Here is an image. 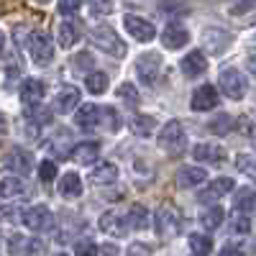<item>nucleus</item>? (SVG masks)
I'll list each match as a JSON object with an SVG mask.
<instances>
[{"label": "nucleus", "mask_w": 256, "mask_h": 256, "mask_svg": "<svg viewBox=\"0 0 256 256\" xmlns=\"http://www.w3.org/2000/svg\"><path fill=\"white\" fill-rule=\"evenodd\" d=\"M88 36H90V41L100 49V52H105V54H110V56H116V59H120V56H126V44H123V38L110 28V26H92L90 31H88Z\"/></svg>", "instance_id": "obj_1"}, {"label": "nucleus", "mask_w": 256, "mask_h": 256, "mask_svg": "<svg viewBox=\"0 0 256 256\" xmlns=\"http://www.w3.org/2000/svg\"><path fill=\"white\" fill-rule=\"evenodd\" d=\"M159 146L169 156H180L187 146V136H184V128L180 120H169L162 131H159Z\"/></svg>", "instance_id": "obj_2"}, {"label": "nucleus", "mask_w": 256, "mask_h": 256, "mask_svg": "<svg viewBox=\"0 0 256 256\" xmlns=\"http://www.w3.org/2000/svg\"><path fill=\"white\" fill-rule=\"evenodd\" d=\"M20 220H24V226L34 233H46V230L54 228V212L46 205H34L20 216Z\"/></svg>", "instance_id": "obj_3"}, {"label": "nucleus", "mask_w": 256, "mask_h": 256, "mask_svg": "<svg viewBox=\"0 0 256 256\" xmlns=\"http://www.w3.org/2000/svg\"><path fill=\"white\" fill-rule=\"evenodd\" d=\"M154 226H156V233H159L162 238L177 236V233L182 230V216H180V210L172 208V205H164V208L156 212Z\"/></svg>", "instance_id": "obj_4"}, {"label": "nucleus", "mask_w": 256, "mask_h": 256, "mask_svg": "<svg viewBox=\"0 0 256 256\" xmlns=\"http://www.w3.org/2000/svg\"><path fill=\"white\" fill-rule=\"evenodd\" d=\"M218 84H220V92L230 100H244L246 98V77L238 72V70H223L220 77H218Z\"/></svg>", "instance_id": "obj_5"}, {"label": "nucleus", "mask_w": 256, "mask_h": 256, "mask_svg": "<svg viewBox=\"0 0 256 256\" xmlns=\"http://www.w3.org/2000/svg\"><path fill=\"white\" fill-rule=\"evenodd\" d=\"M31 59L36 67H46L54 59V41L46 31H34L31 34Z\"/></svg>", "instance_id": "obj_6"}, {"label": "nucleus", "mask_w": 256, "mask_h": 256, "mask_svg": "<svg viewBox=\"0 0 256 256\" xmlns=\"http://www.w3.org/2000/svg\"><path fill=\"white\" fill-rule=\"evenodd\" d=\"M136 74L144 84H156L159 74H162V56L148 52V54H141L136 59Z\"/></svg>", "instance_id": "obj_7"}, {"label": "nucleus", "mask_w": 256, "mask_h": 256, "mask_svg": "<svg viewBox=\"0 0 256 256\" xmlns=\"http://www.w3.org/2000/svg\"><path fill=\"white\" fill-rule=\"evenodd\" d=\"M123 26H126L128 34H131V38L141 41V44H148V41H154V38H156V28H154V24H152V20L138 18V16H126V18H123Z\"/></svg>", "instance_id": "obj_8"}, {"label": "nucleus", "mask_w": 256, "mask_h": 256, "mask_svg": "<svg viewBox=\"0 0 256 256\" xmlns=\"http://www.w3.org/2000/svg\"><path fill=\"white\" fill-rule=\"evenodd\" d=\"M218 90L212 84H200V88L192 92V100H190V108L198 110V113H208L212 108H218Z\"/></svg>", "instance_id": "obj_9"}, {"label": "nucleus", "mask_w": 256, "mask_h": 256, "mask_svg": "<svg viewBox=\"0 0 256 256\" xmlns=\"http://www.w3.org/2000/svg\"><path fill=\"white\" fill-rule=\"evenodd\" d=\"M98 226H100V230H102V233H108V236H113V238H123L126 233L131 230V226H128L126 216H120V212H116V210L102 212Z\"/></svg>", "instance_id": "obj_10"}, {"label": "nucleus", "mask_w": 256, "mask_h": 256, "mask_svg": "<svg viewBox=\"0 0 256 256\" xmlns=\"http://www.w3.org/2000/svg\"><path fill=\"white\" fill-rule=\"evenodd\" d=\"M233 190V180L230 177H218V180H212L200 195H198V200L202 202V205H208V202H218L223 195H228V192Z\"/></svg>", "instance_id": "obj_11"}, {"label": "nucleus", "mask_w": 256, "mask_h": 256, "mask_svg": "<svg viewBox=\"0 0 256 256\" xmlns=\"http://www.w3.org/2000/svg\"><path fill=\"white\" fill-rule=\"evenodd\" d=\"M190 41V31L182 26V24H169L164 31H162V44L164 49H182Z\"/></svg>", "instance_id": "obj_12"}, {"label": "nucleus", "mask_w": 256, "mask_h": 256, "mask_svg": "<svg viewBox=\"0 0 256 256\" xmlns=\"http://www.w3.org/2000/svg\"><path fill=\"white\" fill-rule=\"evenodd\" d=\"M192 156L198 162H205V164H223L226 162V148L218 146V144H198L192 148Z\"/></svg>", "instance_id": "obj_13"}, {"label": "nucleus", "mask_w": 256, "mask_h": 256, "mask_svg": "<svg viewBox=\"0 0 256 256\" xmlns=\"http://www.w3.org/2000/svg\"><path fill=\"white\" fill-rule=\"evenodd\" d=\"M74 123L82 128V131H95V128L100 126V108H98L95 102L80 105L77 116H74Z\"/></svg>", "instance_id": "obj_14"}, {"label": "nucleus", "mask_w": 256, "mask_h": 256, "mask_svg": "<svg viewBox=\"0 0 256 256\" xmlns=\"http://www.w3.org/2000/svg\"><path fill=\"white\" fill-rule=\"evenodd\" d=\"M182 72H184V77H200V74H205V70H208V56L202 54V52H190V54H184V59H182Z\"/></svg>", "instance_id": "obj_15"}, {"label": "nucleus", "mask_w": 256, "mask_h": 256, "mask_svg": "<svg viewBox=\"0 0 256 256\" xmlns=\"http://www.w3.org/2000/svg\"><path fill=\"white\" fill-rule=\"evenodd\" d=\"M6 164L13 169V172H18V174H28L31 169H34V156L26 152V148L16 146V148H10V154H8Z\"/></svg>", "instance_id": "obj_16"}, {"label": "nucleus", "mask_w": 256, "mask_h": 256, "mask_svg": "<svg viewBox=\"0 0 256 256\" xmlns=\"http://www.w3.org/2000/svg\"><path fill=\"white\" fill-rule=\"evenodd\" d=\"M208 180V172L202 166H182L177 172V184L182 190H190V187H198Z\"/></svg>", "instance_id": "obj_17"}, {"label": "nucleus", "mask_w": 256, "mask_h": 256, "mask_svg": "<svg viewBox=\"0 0 256 256\" xmlns=\"http://www.w3.org/2000/svg\"><path fill=\"white\" fill-rule=\"evenodd\" d=\"M77 102H80V90L74 88V84H64V88L56 92L54 108L59 113H70L72 108H77Z\"/></svg>", "instance_id": "obj_18"}, {"label": "nucleus", "mask_w": 256, "mask_h": 256, "mask_svg": "<svg viewBox=\"0 0 256 256\" xmlns=\"http://www.w3.org/2000/svg\"><path fill=\"white\" fill-rule=\"evenodd\" d=\"M98 156H100V146L95 144V141H84V144H77L74 148H72V159L77 162V164H95L98 162Z\"/></svg>", "instance_id": "obj_19"}, {"label": "nucleus", "mask_w": 256, "mask_h": 256, "mask_svg": "<svg viewBox=\"0 0 256 256\" xmlns=\"http://www.w3.org/2000/svg\"><path fill=\"white\" fill-rule=\"evenodd\" d=\"M228 44H230V36L226 31H220V28H208L205 31V46L210 49V54L220 56L228 49Z\"/></svg>", "instance_id": "obj_20"}, {"label": "nucleus", "mask_w": 256, "mask_h": 256, "mask_svg": "<svg viewBox=\"0 0 256 256\" xmlns=\"http://www.w3.org/2000/svg\"><path fill=\"white\" fill-rule=\"evenodd\" d=\"M59 195L67 198V200H74L82 195V180L77 172H67L62 174V182H59Z\"/></svg>", "instance_id": "obj_21"}, {"label": "nucleus", "mask_w": 256, "mask_h": 256, "mask_svg": "<svg viewBox=\"0 0 256 256\" xmlns=\"http://www.w3.org/2000/svg\"><path fill=\"white\" fill-rule=\"evenodd\" d=\"M24 192H26V184L20 177H3L0 180V198L18 200V198H24Z\"/></svg>", "instance_id": "obj_22"}, {"label": "nucleus", "mask_w": 256, "mask_h": 256, "mask_svg": "<svg viewBox=\"0 0 256 256\" xmlns=\"http://www.w3.org/2000/svg\"><path fill=\"white\" fill-rule=\"evenodd\" d=\"M56 41H59V46H64V49L74 46L80 41V28L72 24V20H62V24L56 26Z\"/></svg>", "instance_id": "obj_23"}, {"label": "nucleus", "mask_w": 256, "mask_h": 256, "mask_svg": "<svg viewBox=\"0 0 256 256\" xmlns=\"http://www.w3.org/2000/svg\"><path fill=\"white\" fill-rule=\"evenodd\" d=\"M20 100H24L26 105H38L41 100H44V84H41L38 80H26L24 84H20Z\"/></svg>", "instance_id": "obj_24"}, {"label": "nucleus", "mask_w": 256, "mask_h": 256, "mask_svg": "<svg viewBox=\"0 0 256 256\" xmlns=\"http://www.w3.org/2000/svg\"><path fill=\"white\" fill-rule=\"evenodd\" d=\"M128 126H131V131L136 134V136H141V138H146V136H152L154 134V128H156V118L154 116H131V120H128Z\"/></svg>", "instance_id": "obj_25"}, {"label": "nucleus", "mask_w": 256, "mask_h": 256, "mask_svg": "<svg viewBox=\"0 0 256 256\" xmlns=\"http://www.w3.org/2000/svg\"><path fill=\"white\" fill-rule=\"evenodd\" d=\"M233 205H236V210H244V212H256V190L238 187L236 198H233Z\"/></svg>", "instance_id": "obj_26"}, {"label": "nucleus", "mask_w": 256, "mask_h": 256, "mask_svg": "<svg viewBox=\"0 0 256 256\" xmlns=\"http://www.w3.org/2000/svg\"><path fill=\"white\" fill-rule=\"evenodd\" d=\"M223 218H226V210H223L220 205H212V208L202 210L200 223H202V228H205V230H216V228H220V226H223Z\"/></svg>", "instance_id": "obj_27"}, {"label": "nucleus", "mask_w": 256, "mask_h": 256, "mask_svg": "<svg viewBox=\"0 0 256 256\" xmlns=\"http://www.w3.org/2000/svg\"><path fill=\"white\" fill-rule=\"evenodd\" d=\"M116 177H118V166H116L113 162H105V164L95 166V172L90 174V180H92L95 184H113Z\"/></svg>", "instance_id": "obj_28"}, {"label": "nucleus", "mask_w": 256, "mask_h": 256, "mask_svg": "<svg viewBox=\"0 0 256 256\" xmlns=\"http://www.w3.org/2000/svg\"><path fill=\"white\" fill-rule=\"evenodd\" d=\"M126 220H128V226H131V228L144 230V228H148V210H146L144 205H138V202H136V205L128 208Z\"/></svg>", "instance_id": "obj_29"}, {"label": "nucleus", "mask_w": 256, "mask_h": 256, "mask_svg": "<svg viewBox=\"0 0 256 256\" xmlns=\"http://www.w3.org/2000/svg\"><path fill=\"white\" fill-rule=\"evenodd\" d=\"M108 82H110V77L105 72H90L88 77H84L88 92H92V95H102L105 90H108Z\"/></svg>", "instance_id": "obj_30"}, {"label": "nucleus", "mask_w": 256, "mask_h": 256, "mask_svg": "<svg viewBox=\"0 0 256 256\" xmlns=\"http://www.w3.org/2000/svg\"><path fill=\"white\" fill-rule=\"evenodd\" d=\"M230 233H236V236H248L251 233V218H248V212L244 210H236L230 216Z\"/></svg>", "instance_id": "obj_31"}, {"label": "nucleus", "mask_w": 256, "mask_h": 256, "mask_svg": "<svg viewBox=\"0 0 256 256\" xmlns=\"http://www.w3.org/2000/svg\"><path fill=\"white\" fill-rule=\"evenodd\" d=\"M190 248H192V254L205 256L212 251V238L205 236V233H190Z\"/></svg>", "instance_id": "obj_32"}, {"label": "nucleus", "mask_w": 256, "mask_h": 256, "mask_svg": "<svg viewBox=\"0 0 256 256\" xmlns=\"http://www.w3.org/2000/svg\"><path fill=\"white\" fill-rule=\"evenodd\" d=\"M100 123L108 128V131L116 134L118 128H120V116H118V110L110 108V105H108V108H100Z\"/></svg>", "instance_id": "obj_33"}, {"label": "nucleus", "mask_w": 256, "mask_h": 256, "mask_svg": "<svg viewBox=\"0 0 256 256\" xmlns=\"http://www.w3.org/2000/svg\"><path fill=\"white\" fill-rule=\"evenodd\" d=\"M31 241L34 238H26L20 233H16V236L8 238V251L10 254H31Z\"/></svg>", "instance_id": "obj_34"}, {"label": "nucleus", "mask_w": 256, "mask_h": 256, "mask_svg": "<svg viewBox=\"0 0 256 256\" xmlns=\"http://www.w3.org/2000/svg\"><path fill=\"white\" fill-rule=\"evenodd\" d=\"M54 177H56V164L52 159H44V162L38 164V180L44 182V184H52Z\"/></svg>", "instance_id": "obj_35"}, {"label": "nucleus", "mask_w": 256, "mask_h": 256, "mask_svg": "<svg viewBox=\"0 0 256 256\" xmlns=\"http://www.w3.org/2000/svg\"><path fill=\"white\" fill-rule=\"evenodd\" d=\"M236 166L241 169L244 174H248V177L256 182V159H251V156H246V154H238V159H236Z\"/></svg>", "instance_id": "obj_36"}, {"label": "nucleus", "mask_w": 256, "mask_h": 256, "mask_svg": "<svg viewBox=\"0 0 256 256\" xmlns=\"http://www.w3.org/2000/svg\"><path fill=\"white\" fill-rule=\"evenodd\" d=\"M118 98L126 100V102H131V105L138 102V92H136V88H134L131 82H123V84H120V88H118Z\"/></svg>", "instance_id": "obj_37"}, {"label": "nucleus", "mask_w": 256, "mask_h": 256, "mask_svg": "<svg viewBox=\"0 0 256 256\" xmlns=\"http://www.w3.org/2000/svg\"><path fill=\"white\" fill-rule=\"evenodd\" d=\"M80 6H82V0H59V13L64 18H70L72 13L80 10Z\"/></svg>", "instance_id": "obj_38"}, {"label": "nucleus", "mask_w": 256, "mask_h": 256, "mask_svg": "<svg viewBox=\"0 0 256 256\" xmlns=\"http://www.w3.org/2000/svg\"><path fill=\"white\" fill-rule=\"evenodd\" d=\"M230 123H233V120H230V116H226V113H223L218 120H212V123H210V131H212V134H226L228 128H230Z\"/></svg>", "instance_id": "obj_39"}, {"label": "nucleus", "mask_w": 256, "mask_h": 256, "mask_svg": "<svg viewBox=\"0 0 256 256\" xmlns=\"http://www.w3.org/2000/svg\"><path fill=\"white\" fill-rule=\"evenodd\" d=\"M74 67H77L80 72H88V70L92 67V56H88V52L77 54V56H74Z\"/></svg>", "instance_id": "obj_40"}, {"label": "nucleus", "mask_w": 256, "mask_h": 256, "mask_svg": "<svg viewBox=\"0 0 256 256\" xmlns=\"http://www.w3.org/2000/svg\"><path fill=\"white\" fill-rule=\"evenodd\" d=\"M90 6H92L95 13L105 16V13H110V10H113V0H90Z\"/></svg>", "instance_id": "obj_41"}, {"label": "nucleus", "mask_w": 256, "mask_h": 256, "mask_svg": "<svg viewBox=\"0 0 256 256\" xmlns=\"http://www.w3.org/2000/svg\"><path fill=\"white\" fill-rule=\"evenodd\" d=\"M74 254H80V256H84V254H98V246L88 238V241H80L77 246H74Z\"/></svg>", "instance_id": "obj_42"}, {"label": "nucleus", "mask_w": 256, "mask_h": 256, "mask_svg": "<svg viewBox=\"0 0 256 256\" xmlns=\"http://www.w3.org/2000/svg\"><path fill=\"white\" fill-rule=\"evenodd\" d=\"M246 67H248V72L256 77V49H248V52H246Z\"/></svg>", "instance_id": "obj_43"}, {"label": "nucleus", "mask_w": 256, "mask_h": 256, "mask_svg": "<svg viewBox=\"0 0 256 256\" xmlns=\"http://www.w3.org/2000/svg\"><path fill=\"white\" fill-rule=\"evenodd\" d=\"M98 254H118V248L116 246H102V248H98Z\"/></svg>", "instance_id": "obj_44"}, {"label": "nucleus", "mask_w": 256, "mask_h": 256, "mask_svg": "<svg viewBox=\"0 0 256 256\" xmlns=\"http://www.w3.org/2000/svg\"><path fill=\"white\" fill-rule=\"evenodd\" d=\"M6 128H8V120H6V116H3V113H0V136L6 134Z\"/></svg>", "instance_id": "obj_45"}, {"label": "nucleus", "mask_w": 256, "mask_h": 256, "mask_svg": "<svg viewBox=\"0 0 256 256\" xmlns=\"http://www.w3.org/2000/svg\"><path fill=\"white\" fill-rule=\"evenodd\" d=\"M241 251V246H226L223 248V254H238Z\"/></svg>", "instance_id": "obj_46"}, {"label": "nucleus", "mask_w": 256, "mask_h": 256, "mask_svg": "<svg viewBox=\"0 0 256 256\" xmlns=\"http://www.w3.org/2000/svg\"><path fill=\"white\" fill-rule=\"evenodd\" d=\"M3 52H6V36H3V31H0V56H3Z\"/></svg>", "instance_id": "obj_47"}, {"label": "nucleus", "mask_w": 256, "mask_h": 256, "mask_svg": "<svg viewBox=\"0 0 256 256\" xmlns=\"http://www.w3.org/2000/svg\"><path fill=\"white\" fill-rule=\"evenodd\" d=\"M128 251H131V254H141V251H146V254H148L146 246H134V248H128Z\"/></svg>", "instance_id": "obj_48"}, {"label": "nucleus", "mask_w": 256, "mask_h": 256, "mask_svg": "<svg viewBox=\"0 0 256 256\" xmlns=\"http://www.w3.org/2000/svg\"><path fill=\"white\" fill-rule=\"evenodd\" d=\"M251 141H254V148H256V128H254V134H251Z\"/></svg>", "instance_id": "obj_49"}, {"label": "nucleus", "mask_w": 256, "mask_h": 256, "mask_svg": "<svg viewBox=\"0 0 256 256\" xmlns=\"http://www.w3.org/2000/svg\"><path fill=\"white\" fill-rule=\"evenodd\" d=\"M38 3H49V0H38Z\"/></svg>", "instance_id": "obj_50"}]
</instances>
